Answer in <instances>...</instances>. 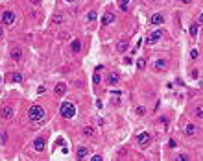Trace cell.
<instances>
[{
  "label": "cell",
  "mask_w": 203,
  "mask_h": 161,
  "mask_svg": "<svg viewBox=\"0 0 203 161\" xmlns=\"http://www.w3.org/2000/svg\"><path fill=\"white\" fill-rule=\"evenodd\" d=\"M161 37H163V30H153L151 33H148V37H146V45H155Z\"/></svg>",
  "instance_id": "5"
},
{
  "label": "cell",
  "mask_w": 203,
  "mask_h": 161,
  "mask_svg": "<svg viewBox=\"0 0 203 161\" xmlns=\"http://www.w3.org/2000/svg\"><path fill=\"white\" fill-rule=\"evenodd\" d=\"M181 2H183V4H190L192 0H181Z\"/></svg>",
  "instance_id": "36"
},
{
  "label": "cell",
  "mask_w": 203,
  "mask_h": 161,
  "mask_svg": "<svg viewBox=\"0 0 203 161\" xmlns=\"http://www.w3.org/2000/svg\"><path fill=\"white\" fill-rule=\"evenodd\" d=\"M128 48H129V43H128V41H120V43L116 45V50H118V52H126Z\"/></svg>",
  "instance_id": "18"
},
{
  "label": "cell",
  "mask_w": 203,
  "mask_h": 161,
  "mask_svg": "<svg viewBox=\"0 0 203 161\" xmlns=\"http://www.w3.org/2000/svg\"><path fill=\"white\" fill-rule=\"evenodd\" d=\"M115 19H116V17H115V13L107 11L105 15L102 17V26H109V24H113V22H115Z\"/></svg>",
  "instance_id": "10"
},
{
  "label": "cell",
  "mask_w": 203,
  "mask_h": 161,
  "mask_svg": "<svg viewBox=\"0 0 203 161\" xmlns=\"http://www.w3.org/2000/svg\"><path fill=\"white\" fill-rule=\"evenodd\" d=\"M198 24H203V11L199 13V17H198Z\"/></svg>",
  "instance_id": "34"
},
{
  "label": "cell",
  "mask_w": 203,
  "mask_h": 161,
  "mask_svg": "<svg viewBox=\"0 0 203 161\" xmlns=\"http://www.w3.org/2000/svg\"><path fill=\"white\" fill-rule=\"evenodd\" d=\"M163 22H164V15H163V13H153V15L150 17V24L151 26H159Z\"/></svg>",
  "instance_id": "7"
},
{
  "label": "cell",
  "mask_w": 203,
  "mask_h": 161,
  "mask_svg": "<svg viewBox=\"0 0 203 161\" xmlns=\"http://www.w3.org/2000/svg\"><path fill=\"white\" fill-rule=\"evenodd\" d=\"M176 161H190V157H188L187 154H179V156L176 157Z\"/></svg>",
  "instance_id": "27"
},
{
  "label": "cell",
  "mask_w": 203,
  "mask_h": 161,
  "mask_svg": "<svg viewBox=\"0 0 203 161\" xmlns=\"http://www.w3.org/2000/svg\"><path fill=\"white\" fill-rule=\"evenodd\" d=\"M28 2L33 4V6H39V4H41V0H28Z\"/></svg>",
  "instance_id": "33"
},
{
  "label": "cell",
  "mask_w": 203,
  "mask_h": 161,
  "mask_svg": "<svg viewBox=\"0 0 203 161\" xmlns=\"http://www.w3.org/2000/svg\"><path fill=\"white\" fill-rule=\"evenodd\" d=\"M194 117L196 118H203V104H198L194 108Z\"/></svg>",
  "instance_id": "16"
},
{
  "label": "cell",
  "mask_w": 203,
  "mask_h": 161,
  "mask_svg": "<svg viewBox=\"0 0 203 161\" xmlns=\"http://www.w3.org/2000/svg\"><path fill=\"white\" fill-rule=\"evenodd\" d=\"M166 67H168V61H166L164 58H161V59L155 61V71H164Z\"/></svg>",
  "instance_id": "12"
},
{
  "label": "cell",
  "mask_w": 203,
  "mask_h": 161,
  "mask_svg": "<svg viewBox=\"0 0 203 161\" xmlns=\"http://www.w3.org/2000/svg\"><path fill=\"white\" fill-rule=\"evenodd\" d=\"M44 146H46V139L44 137H37L35 141H33V150L35 152H43Z\"/></svg>",
  "instance_id": "9"
},
{
  "label": "cell",
  "mask_w": 203,
  "mask_h": 161,
  "mask_svg": "<svg viewBox=\"0 0 203 161\" xmlns=\"http://www.w3.org/2000/svg\"><path fill=\"white\" fill-rule=\"evenodd\" d=\"M15 19H17V15L13 11H4L2 13V24H6V26L15 24Z\"/></svg>",
  "instance_id": "6"
},
{
  "label": "cell",
  "mask_w": 203,
  "mask_h": 161,
  "mask_svg": "<svg viewBox=\"0 0 203 161\" xmlns=\"http://www.w3.org/2000/svg\"><path fill=\"white\" fill-rule=\"evenodd\" d=\"M137 69H138V71H144V69H146V59L144 58H141L137 61Z\"/></svg>",
  "instance_id": "21"
},
{
  "label": "cell",
  "mask_w": 203,
  "mask_h": 161,
  "mask_svg": "<svg viewBox=\"0 0 203 161\" xmlns=\"http://www.w3.org/2000/svg\"><path fill=\"white\" fill-rule=\"evenodd\" d=\"M90 161H103V157H102V156H93V159H90Z\"/></svg>",
  "instance_id": "31"
},
{
  "label": "cell",
  "mask_w": 203,
  "mask_h": 161,
  "mask_svg": "<svg viewBox=\"0 0 203 161\" xmlns=\"http://www.w3.org/2000/svg\"><path fill=\"white\" fill-rule=\"evenodd\" d=\"M118 80H120V76H118L116 72H111V74H109V78H107L109 85H116V83H118Z\"/></svg>",
  "instance_id": "15"
},
{
  "label": "cell",
  "mask_w": 203,
  "mask_h": 161,
  "mask_svg": "<svg viewBox=\"0 0 203 161\" xmlns=\"http://www.w3.org/2000/svg\"><path fill=\"white\" fill-rule=\"evenodd\" d=\"M2 35H4V28H2V24H0V39H2Z\"/></svg>",
  "instance_id": "35"
},
{
  "label": "cell",
  "mask_w": 203,
  "mask_h": 161,
  "mask_svg": "<svg viewBox=\"0 0 203 161\" xmlns=\"http://www.w3.org/2000/svg\"><path fill=\"white\" fill-rule=\"evenodd\" d=\"M135 113H137L138 117L146 115V108H144V106H137V108H135Z\"/></svg>",
  "instance_id": "24"
},
{
  "label": "cell",
  "mask_w": 203,
  "mask_h": 161,
  "mask_svg": "<svg viewBox=\"0 0 203 161\" xmlns=\"http://www.w3.org/2000/svg\"><path fill=\"white\" fill-rule=\"evenodd\" d=\"M196 58H198V50L194 48V50H190V59H196Z\"/></svg>",
  "instance_id": "29"
},
{
  "label": "cell",
  "mask_w": 203,
  "mask_h": 161,
  "mask_svg": "<svg viewBox=\"0 0 203 161\" xmlns=\"http://www.w3.org/2000/svg\"><path fill=\"white\" fill-rule=\"evenodd\" d=\"M124 63H126V65H131L133 59H131V58H124Z\"/></svg>",
  "instance_id": "32"
},
{
  "label": "cell",
  "mask_w": 203,
  "mask_h": 161,
  "mask_svg": "<svg viewBox=\"0 0 203 161\" xmlns=\"http://www.w3.org/2000/svg\"><path fill=\"white\" fill-rule=\"evenodd\" d=\"M83 135H85V137H93L94 135V128H93V126H85V128H83Z\"/></svg>",
  "instance_id": "20"
},
{
  "label": "cell",
  "mask_w": 203,
  "mask_h": 161,
  "mask_svg": "<svg viewBox=\"0 0 203 161\" xmlns=\"http://www.w3.org/2000/svg\"><path fill=\"white\" fill-rule=\"evenodd\" d=\"M96 17H98V13H96V11H90V13H87V20H89V22L96 20Z\"/></svg>",
  "instance_id": "26"
},
{
  "label": "cell",
  "mask_w": 203,
  "mask_h": 161,
  "mask_svg": "<svg viewBox=\"0 0 203 161\" xmlns=\"http://www.w3.org/2000/svg\"><path fill=\"white\" fill-rule=\"evenodd\" d=\"M0 118H4V121H13L15 118V109H13L9 104H6V106L0 108Z\"/></svg>",
  "instance_id": "4"
},
{
  "label": "cell",
  "mask_w": 203,
  "mask_h": 161,
  "mask_svg": "<svg viewBox=\"0 0 203 161\" xmlns=\"http://www.w3.org/2000/svg\"><path fill=\"white\" fill-rule=\"evenodd\" d=\"M65 2H68V4H72V2H74V0H65Z\"/></svg>",
  "instance_id": "37"
},
{
  "label": "cell",
  "mask_w": 203,
  "mask_h": 161,
  "mask_svg": "<svg viewBox=\"0 0 203 161\" xmlns=\"http://www.w3.org/2000/svg\"><path fill=\"white\" fill-rule=\"evenodd\" d=\"M54 93L57 95V96H63V95L67 93V85H65V83H57V85L54 87Z\"/></svg>",
  "instance_id": "11"
},
{
  "label": "cell",
  "mask_w": 203,
  "mask_h": 161,
  "mask_svg": "<svg viewBox=\"0 0 203 161\" xmlns=\"http://www.w3.org/2000/svg\"><path fill=\"white\" fill-rule=\"evenodd\" d=\"M151 141H153V137L148 131H141V134L137 135V143H138V146H142V148H148L151 144Z\"/></svg>",
  "instance_id": "3"
},
{
  "label": "cell",
  "mask_w": 203,
  "mask_h": 161,
  "mask_svg": "<svg viewBox=\"0 0 203 161\" xmlns=\"http://www.w3.org/2000/svg\"><path fill=\"white\" fill-rule=\"evenodd\" d=\"M63 20H65V17H63V13H57L54 19H52V24L57 26V24H63Z\"/></svg>",
  "instance_id": "19"
},
{
  "label": "cell",
  "mask_w": 203,
  "mask_h": 161,
  "mask_svg": "<svg viewBox=\"0 0 203 161\" xmlns=\"http://www.w3.org/2000/svg\"><path fill=\"white\" fill-rule=\"evenodd\" d=\"M9 56H11V59H15V61H22V48H20V46H13L9 50Z\"/></svg>",
  "instance_id": "8"
},
{
  "label": "cell",
  "mask_w": 203,
  "mask_h": 161,
  "mask_svg": "<svg viewBox=\"0 0 203 161\" xmlns=\"http://www.w3.org/2000/svg\"><path fill=\"white\" fill-rule=\"evenodd\" d=\"M87 154H89V148H87V146H80V148H78V159L87 157Z\"/></svg>",
  "instance_id": "17"
},
{
  "label": "cell",
  "mask_w": 203,
  "mask_h": 161,
  "mask_svg": "<svg viewBox=\"0 0 203 161\" xmlns=\"http://www.w3.org/2000/svg\"><path fill=\"white\" fill-rule=\"evenodd\" d=\"M188 33H190V37H196V35H198V24H192L190 30H188Z\"/></svg>",
  "instance_id": "25"
},
{
  "label": "cell",
  "mask_w": 203,
  "mask_h": 161,
  "mask_svg": "<svg viewBox=\"0 0 203 161\" xmlns=\"http://www.w3.org/2000/svg\"><path fill=\"white\" fill-rule=\"evenodd\" d=\"M196 131H198V128H196V124H192V122H188L187 126H185V134L190 137V135H194Z\"/></svg>",
  "instance_id": "13"
},
{
  "label": "cell",
  "mask_w": 203,
  "mask_h": 161,
  "mask_svg": "<svg viewBox=\"0 0 203 161\" xmlns=\"http://www.w3.org/2000/svg\"><path fill=\"white\" fill-rule=\"evenodd\" d=\"M128 2H129V0H120V8L126 11V9H128Z\"/></svg>",
  "instance_id": "28"
},
{
  "label": "cell",
  "mask_w": 203,
  "mask_h": 161,
  "mask_svg": "<svg viewBox=\"0 0 203 161\" xmlns=\"http://www.w3.org/2000/svg\"><path fill=\"white\" fill-rule=\"evenodd\" d=\"M100 82H102L100 71H96V72H94V76H93V83H94V85H98V83H100Z\"/></svg>",
  "instance_id": "23"
},
{
  "label": "cell",
  "mask_w": 203,
  "mask_h": 161,
  "mask_svg": "<svg viewBox=\"0 0 203 161\" xmlns=\"http://www.w3.org/2000/svg\"><path fill=\"white\" fill-rule=\"evenodd\" d=\"M46 117V111L43 106H39V104H33V106H30V109H28V118H30V122L33 124H41L44 121Z\"/></svg>",
  "instance_id": "1"
},
{
  "label": "cell",
  "mask_w": 203,
  "mask_h": 161,
  "mask_svg": "<svg viewBox=\"0 0 203 161\" xmlns=\"http://www.w3.org/2000/svg\"><path fill=\"white\" fill-rule=\"evenodd\" d=\"M59 113L63 118H74L76 117V106L72 102H63L59 108Z\"/></svg>",
  "instance_id": "2"
},
{
  "label": "cell",
  "mask_w": 203,
  "mask_h": 161,
  "mask_svg": "<svg viewBox=\"0 0 203 161\" xmlns=\"http://www.w3.org/2000/svg\"><path fill=\"white\" fill-rule=\"evenodd\" d=\"M11 82H15V83H20V82H22V74H20V72H15V74L11 76Z\"/></svg>",
  "instance_id": "22"
},
{
  "label": "cell",
  "mask_w": 203,
  "mask_h": 161,
  "mask_svg": "<svg viewBox=\"0 0 203 161\" xmlns=\"http://www.w3.org/2000/svg\"><path fill=\"white\" fill-rule=\"evenodd\" d=\"M144 161H150V159H144Z\"/></svg>",
  "instance_id": "38"
},
{
  "label": "cell",
  "mask_w": 203,
  "mask_h": 161,
  "mask_svg": "<svg viewBox=\"0 0 203 161\" xmlns=\"http://www.w3.org/2000/svg\"><path fill=\"white\" fill-rule=\"evenodd\" d=\"M44 91H46V87H44V85H39V89H37V95H43Z\"/></svg>",
  "instance_id": "30"
},
{
  "label": "cell",
  "mask_w": 203,
  "mask_h": 161,
  "mask_svg": "<svg viewBox=\"0 0 203 161\" xmlns=\"http://www.w3.org/2000/svg\"><path fill=\"white\" fill-rule=\"evenodd\" d=\"M70 50H72L74 54H78V52L81 50V41H80V39H74L72 43H70Z\"/></svg>",
  "instance_id": "14"
}]
</instances>
